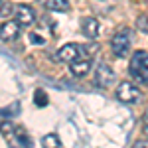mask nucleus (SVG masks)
I'll return each mask as SVG.
<instances>
[{"mask_svg": "<svg viewBox=\"0 0 148 148\" xmlns=\"http://www.w3.org/2000/svg\"><path fill=\"white\" fill-rule=\"evenodd\" d=\"M130 75L140 85H148V51L138 49L130 59Z\"/></svg>", "mask_w": 148, "mask_h": 148, "instance_id": "obj_1", "label": "nucleus"}, {"mask_svg": "<svg viewBox=\"0 0 148 148\" xmlns=\"http://www.w3.org/2000/svg\"><path fill=\"white\" fill-rule=\"evenodd\" d=\"M130 32L128 30H123V32H116L114 38L111 40V47H113V53L116 57H125L130 49Z\"/></svg>", "mask_w": 148, "mask_h": 148, "instance_id": "obj_2", "label": "nucleus"}, {"mask_svg": "<svg viewBox=\"0 0 148 148\" xmlns=\"http://www.w3.org/2000/svg\"><path fill=\"white\" fill-rule=\"evenodd\" d=\"M140 97H142V93L138 89L136 85H132V83H121L119 85V89H116V99L123 103H138L140 101Z\"/></svg>", "mask_w": 148, "mask_h": 148, "instance_id": "obj_3", "label": "nucleus"}, {"mask_svg": "<svg viewBox=\"0 0 148 148\" xmlns=\"http://www.w3.org/2000/svg\"><path fill=\"white\" fill-rule=\"evenodd\" d=\"M95 81H97L99 87H109L114 83V71L107 63H99L97 73H95Z\"/></svg>", "mask_w": 148, "mask_h": 148, "instance_id": "obj_4", "label": "nucleus"}, {"mask_svg": "<svg viewBox=\"0 0 148 148\" xmlns=\"http://www.w3.org/2000/svg\"><path fill=\"white\" fill-rule=\"evenodd\" d=\"M79 57V46L77 44H67L57 51V61H65V63H73Z\"/></svg>", "mask_w": 148, "mask_h": 148, "instance_id": "obj_5", "label": "nucleus"}, {"mask_svg": "<svg viewBox=\"0 0 148 148\" xmlns=\"http://www.w3.org/2000/svg\"><path fill=\"white\" fill-rule=\"evenodd\" d=\"M0 36L4 42H10V40H16L20 36V24L18 22H2V28H0Z\"/></svg>", "mask_w": 148, "mask_h": 148, "instance_id": "obj_6", "label": "nucleus"}, {"mask_svg": "<svg viewBox=\"0 0 148 148\" xmlns=\"http://www.w3.org/2000/svg\"><path fill=\"white\" fill-rule=\"evenodd\" d=\"M34 20H36V14L30 6H24L22 4V6L16 8V22L20 24V26H30Z\"/></svg>", "mask_w": 148, "mask_h": 148, "instance_id": "obj_7", "label": "nucleus"}, {"mask_svg": "<svg viewBox=\"0 0 148 148\" xmlns=\"http://www.w3.org/2000/svg\"><path fill=\"white\" fill-rule=\"evenodd\" d=\"M81 30L89 40H95L99 36V22L95 18H83L81 20Z\"/></svg>", "mask_w": 148, "mask_h": 148, "instance_id": "obj_8", "label": "nucleus"}, {"mask_svg": "<svg viewBox=\"0 0 148 148\" xmlns=\"http://www.w3.org/2000/svg\"><path fill=\"white\" fill-rule=\"evenodd\" d=\"M89 69H91V59H77V61L69 63V71H71V75H75V77L87 75Z\"/></svg>", "mask_w": 148, "mask_h": 148, "instance_id": "obj_9", "label": "nucleus"}, {"mask_svg": "<svg viewBox=\"0 0 148 148\" xmlns=\"http://www.w3.org/2000/svg\"><path fill=\"white\" fill-rule=\"evenodd\" d=\"M44 6L49 8V10H56V12H67L69 10L67 0H44Z\"/></svg>", "mask_w": 148, "mask_h": 148, "instance_id": "obj_10", "label": "nucleus"}, {"mask_svg": "<svg viewBox=\"0 0 148 148\" xmlns=\"http://www.w3.org/2000/svg\"><path fill=\"white\" fill-rule=\"evenodd\" d=\"M42 144H44V148H61L59 138L56 134H46V136L42 138Z\"/></svg>", "mask_w": 148, "mask_h": 148, "instance_id": "obj_11", "label": "nucleus"}, {"mask_svg": "<svg viewBox=\"0 0 148 148\" xmlns=\"http://www.w3.org/2000/svg\"><path fill=\"white\" fill-rule=\"evenodd\" d=\"M34 99H36V105H38V107H46L47 105V95H46V91H42V89H38V91L34 93Z\"/></svg>", "mask_w": 148, "mask_h": 148, "instance_id": "obj_12", "label": "nucleus"}, {"mask_svg": "<svg viewBox=\"0 0 148 148\" xmlns=\"http://www.w3.org/2000/svg\"><path fill=\"white\" fill-rule=\"evenodd\" d=\"M138 28H140L142 32H148V20H146V16H140V18H138Z\"/></svg>", "mask_w": 148, "mask_h": 148, "instance_id": "obj_13", "label": "nucleus"}, {"mask_svg": "<svg viewBox=\"0 0 148 148\" xmlns=\"http://www.w3.org/2000/svg\"><path fill=\"white\" fill-rule=\"evenodd\" d=\"M142 132L148 136V109L144 111V116H142Z\"/></svg>", "mask_w": 148, "mask_h": 148, "instance_id": "obj_14", "label": "nucleus"}, {"mask_svg": "<svg viewBox=\"0 0 148 148\" xmlns=\"http://www.w3.org/2000/svg\"><path fill=\"white\" fill-rule=\"evenodd\" d=\"M10 12H12V4L10 2H8V4L4 2V4H2V18H6V14H10Z\"/></svg>", "mask_w": 148, "mask_h": 148, "instance_id": "obj_15", "label": "nucleus"}, {"mask_svg": "<svg viewBox=\"0 0 148 148\" xmlns=\"http://www.w3.org/2000/svg\"><path fill=\"white\" fill-rule=\"evenodd\" d=\"M30 38H32V44H40V46L44 44V38H42L40 34H32Z\"/></svg>", "mask_w": 148, "mask_h": 148, "instance_id": "obj_16", "label": "nucleus"}, {"mask_svg": "<svg viewBox=\"0 0 148 148\" xmlns=\"http://www.w3.org/2000/svg\"><path fill=\"white\" fill-rule=\"evenodd\" d=\"M132 148H148V140H138V142H134Z\"/></svg>", "mask_w": 148, "mask_h": 148, "instance_id": "obj_17", "label": "nucleus"}]
</instances>
